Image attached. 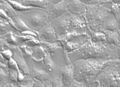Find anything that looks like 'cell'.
I'll use <instances>...</instances> for the list:
<instances>
[{
  "mask_svg": "<svg viewBox=\"0 0 120 87\" xmlns=\"http://www.w3.org/2000/svg\"><path fill=\"white\" fill-rule=\"evenodd\" d=\"M67 55L71 63L79 60L89 58L117 60L116 46L108 43H96L90 38L82 46L67 53Z\"/></svg>",
  "mask_w": 120,
  "mask_h": 87,
  "instance_id": "obj_1",
  "label": "cell"
},
{
  "mask_svg": "<svg viewBox=\"0 0 120 87\" xmlns=\"http://www.w3.org/2000/svg\"><path fill=\"white\" fill-rule=\"evenodd\" d=\"M30 75L34 79L42 82L45 87H52L51 79L52 76L44 70H39L34 68Z\"/></svg>",
  "mask_w": 120,
  "mask_h": 87,
  "instance_id": "obj_13",
  "label": "cell"
},
{
  "mask_svg": "<svg viewBox=\"0 0 120 87\" xmlns=\"http://www.w3.org/2000/svg\"><path fill=\"white\" fill-rule=\"evenodd\" d=\"M1 37L6 40L8 43L12 45L17 46H19V44L15 36V34H14L12 32L7 33L4 35L1 36Z\"/></svg>",
  "mask_w": 120,
  "mask_h": 87,
  "instance_id": "obj_27",
  "label": "cell"
},
{
  "mask_svg": "<svg viewBox=\"0 0 120 87\" xmlns=\"http://www.w3.org/2000/svg\"><path fill=\"white\" fill-rule=\"evenodd\" d=\"M102 31L105 34L107 43L117 46L120 43V37L119 32L114 31L104 30Z\"/></svg>",
  "mask_w": 120,
  "mask_h": 87,
  "instance_id": "obj_17",
  "label": "cell"
},
{
  "mask_svg": "<svg viewBox=\"0 0 120 87\" xmlns=\"http://www.w3.org/2000/svg\"><path fill=\"white\" fill-rule=\"evenodd\" d=\"M70 87H87V85L84 83L78 81L74 79Z\"/></svg>",
  "mask_w": 120,
  "mask_h": 87,
  "instance_id": "obj_38",
  "label": "cell"
},
{
  "mask_svg": "<svg viewBox=\"0 0 120 87\" xmlns=\"http://www.w3.org/2000/svg\"><path fill=\"white\" fill-rule=\"evenodd\" d=\"M119 35H120V31L119 32Z\"/></svg>",
  "mask_w": 120,
  "mask_h": 87,
  "instance_id": "obj_51",
  "label": "cell"
},
{
  "mask_svg": "<svg viewBox=\"0 0 120 87\" xmlns=\"http://www.w3.org/2000/svg\"><path fill=\"white\" fill-rule=\"evenodd\" d=\"M17 46H18L12 45L8 43L6 40L4 39L1 36H0V52L6 49H10L11 51Z\"/></svg>",
  "mask_w": 120,
  "mask_h": 87,
  "instance_id": "obj_29",
  "label": "cell"
},
{
  "mask_svg": "<svg viewBox=\"0 0 120 87\" xmlns=\"http://www.w3.org/2000/svg\"><path fill=\"white\" fill-rule=\"evenodd\" d=\"M10 32H12L13 34L14 33L21 34L14 29L7 20L0 17V36Z\"/></svg>",
  "mask_w": 120,
  "mask_h": 87,
  "instance_id": "obj_23",
  "label": "cell"
},
{
  "mask_svg": "<svg viewBox=\"0 0 120 87\" xmlns=\"http://www.w3.org/2000/svg\"><path fill=\"white\" fill-rule=\"evenodd\" d=\"M8 3L11 5L12 8L16 11L18 12H22L28 11L31 10L34 8L30 7H27L23 6L20 3H18L17 2L12 1H7Z\"/></svg>",
  "mask_w": 120,
  "mask_h": 87,
  "instance_id": "obj_26",
  "label": "cell"
},
{
  "mask_svg": "<svg viewBox=\"0 0 120 87\" xmlns=\"http://www.w3.org/2000/svg\"><path fill=\"white\" fill-rule=\"evenodd\" d=\"M5 61V60L1 56V55H0V61L4 63Z\"/></svg>",
  "mask_w": 120,
  "mask_h": 87,
  "instance_id": "obj_49",
  "label": "cell"
},
{
  "mask_svg": "<svg viewBox=\"0 0 120 87\" xmlns=\"http://www.w3.org/2000/svg\"><path fill=\"white\" fill-rule=\"evenodd\" d=\"M99 5H86V11L84 18L87 23L94 17L98 9Z\"/></svg>",
  "mask_w": 120,
  "mask_h": 87,
  "instance_id": "obj_24",
  "label": "cell"
},
{
  "mask_svg": "<svg viewBox=\"0 0 120 87\" xmlns=\"http://www.w3.org/2000/svg\"><path fill=\"white\" fill-rule=\"evenodd\" d=\"M40 44L46 46L47 51L50 54L51 56H54L60 50L62 49V46L58 41L53 43H50L45 41H40Z\"/></svg>",
  "mask_w": 120,
  "mask_h": 87,
  "instance_id": "obj_19",
  "label": "cell"
},
{
  "mask_svg": "<svg viewBox=\"0 0 120 87\" xmlns=\"http://www.w3.org/2000/svg\"><path fill=\"white\" fill-rule=\"evenodd\" d=\"M6 69V68H0V87H3L7 82V80L8 79V71L6 73L5 70Z\"/></svg>",
  "mask_w": 120,
  "mask_h": 87,
  "instance_id": "obj_31",
  "label": "cell"
},
{
  "mask_svg": "<svg viewBox=\"0 0 120 87\" xmlns=\"http://www.w3.org/2000/svg\"><path fill=\"white\" fill-rule=\"evenodd\" d=\"M7 1H15L17 2L18 3H21L22 0H6Z\"/></svg>",
  "mask_w": 120,
  "mask_h": 87,
  "instance_id": "obj_48",
  "label": "cell"
},
{
  "mask_svg": "<svg viewBox=\"0 0 120 87\" xmlns=\"http://www.w3.org/2000/svg\"><path fill=\"white\" fill-rule=\"evenodd\" d=\"M108 14V11L105 4L99 5L96 15L93 19L87 23V26L92 30L101 31L102 29V24L105 18Z\"/></svg>",
  "mask_w": 120,
  "mask_h": 87,
  "instance_id": "obj_6",
  "label": "cell"
},
{
  "mask_svg": "<svg viewBox=\"0 0 120 87\" xmlns=\"http://www.w3.org/2000/svg\"><path fill=\"white\" fill-rule=\"evenodd\" d=\"M33 87H45V85L42 82L34 79V84Z\"/></svg>",
  "mask_w": 120,
  "mask_h": 87,
  "instance_id": "obj_40",
  "label": "cell"
},
{
  "mask_svg": "<svg viewBox=\"0 0 120 87\" xmlns=\"http://www.w3.org/2000/svg\"><path fill=\"white\" fill-rule=\"evenodd\" d=\"M18 16L32 30L38 31L48 23L49 11L43 9L34 8L30 10L18 12Z\"/></svg>",
  "mask_w": 120,
  "mask_h": 87,
  "instance_id": "obj_3",
  "label": "cell"
},
{
  "mask_svg": "<svg viewBox=\"0 0 120 87\" xmlns=\"http://www.w3.org/2000/svg\"><path fill=\"white\" fill-rule=\"evenodd\" d=\"M71 14L67 11L61 16L49 21L54 29L57 39L63 38L70 29V20Z\"/></svg>",
  "mask_w": 120,
  "mask_h": 87,
  "instance_id": "obj_5",
  "label": "cell"
},
{
  "mask_svg": "<svg viewBox=\"0 0 120 87\" xmlns=\"http://www.w3.org/2000/svg\"><path fill=\"white\" fill-rule=\"evenodd\" d=\"M24 75L19 70L18 71V84L21 83L24 80Z\"/></svg>",
  "mask_w": 120,
  "mask_h": 87,
  "instance_id": "obj_39",
  "label": "cell"
},
{
  "mask_svg": "<svg viewBox=\"0 0 120 87\" xmlns=\"http://www.w3.org/2000/svg\"><path fill=\"white\" fill-rule=\"evenodd\" d=\"M11 19L13 24H14L16 29L19 33H21V32L28 30H32L25 24L24 22L20 19V18L19 17L18 15L15 17L12 18Z\"/></svg>",
  "mask_w": 120,
  "mask_h": 87,
  "instance_id": "obj_25",
  "label": "cell"
},
{
  "mask_svg": "<svg viewBox=\"0 0 120 87\" xmlns=\"http://www.w3.org/2000/svg\"><path fill=\"white\" fill-rule=\"evenodd\" d=\"M51 82L52 87H62L61 79L59 74L52 76Z\"/></svg>",
  "mask_w": 120,
  "mask_h": 87,
  "instance_id": "obj_33",
  "label": "cell"
},
{
  "mask_svg": "<svg viewBox=\"0 0 120 87\" xmlns=\"http://www.w3.org/2000/svg\"><path fill=\"white\" fill-rule=\"evenodd\" d=\"M101 2H102V4H105L106 3H108V2H111L109 0H101Z\"/></svg>",
  "mask_w": 120,
  "mask_h": 87,
  "instance_id": "obj_47",
  "label": "cell"
},
{
  "mask_svg": "<svg viewBox=\"0 0 120 87\" xmlns=\"http://www.w3.org/2000/svg\"><path fill=\"white\" fill-rule=\"evenodd\" d=\"M24 45H25L29 47L35 46L37 45H40V42L38 39L34 38L32 39L29 40L28 41H25L23 43Z\"/></svg>",
  "mask_w": 120,
  "mask_h": 87,
  "instance_id": "obj_35",
  "label": "cell"
},
{
  "mask_svg": "<svg viewBox=\"0 0 120 87\" xmlns=\"http://www.w3.org/2000/svg\"><path fill=\"white\" fill-rule=\"evenodd\" d=\"M18 85L17 83L11 81V82H7L3 87H16L18 86Z\"/></svg>",
  "mask_w": 120,
  "mask_h": 87,
  "instance_id": "obj_41",
  "label": "cell"
},
{
  "mask_svg": "<svg viewBox=\"0 0 120 87\" xmlns=\"http://www.w3.org/2000/svg\"><path fill=\"white\" fill-rule=\"evenodd\" d=\"M86 11V5L80 0H69L68 11L73 15L84 16Z\"/></svg>",
  "mask_w": 120,
  "mask_h": 87,
  "instance_id": "obj_12",
  "label": "cell"
},
{
  "mask_svg": "<svg viewBox=\"0 0 120 87\" xmlns=\"http://www.w3.org/2000/svg\"><path fill=\"white\" fill-rule=\"evenodd\" d=\"M116 46V53L117 56V60L120 61V43Z\"/></svg>",
  "mask_w": 120,
  "mask_h": 87,
  "instance_id": "obj_43",
  "label": "cell"
},
{
  "mask_svg": "<svg viewBox=\"0 0 120 87\" xmlns=\"http://www.w3.org/2000/svg\"><path fill=\"white\" fill-rule=\"evenodd\" d=\"M48 0V1H49L50 2H51V3H52V4L55 5V4H56L58 3V2H59L62 0Z\"/></svg>",
  "mask_w": 120,
  "mask_h": 87,
  "instance_id": "obj_44",
  "label": "cell"
},
{
  "mask_svg": "<svg viewBox=\"0 0 120 87\" xmlns=\"http://www.w3.org/2000/svg\"><path fill=\"white\" fill-rule=\"evenodd\" d=\"M24 79L18 84L19 87H33L34 79L30 75H24Z\"/></svg>",
  "mask_w": 120,
  "mask_h": 87,
  "instance_id": "obj_28",
  "label": "cell"
},
{
  "mask_svg": "<svg viewBox=\"0 0 120 87\" xmlns=\"http://www.w3.org/2000/svg\"><path fill=\"white\" fill-rule=\"evenodd\" d=\"M71 28H85L87 27L86 21L84 16H80L71 14L70 20Z\"/></svg>",
  "mask_w": 120,
  "mask_h": 87,
  "instance_id": "obj_20",
  "label": "cell"
},
{
  "mask_svg": "<svg viewBox=\"0 0 120 87\" xmlns=\"http://www.w3.org/2000/svg\"><path fill=\"white\" fill-rule=\"evenodd\" d=\"M0 9L11 19L18 15V12L16 11L6 0H1L0 1Z\"/></svg>",
  "mask_w": 120,
  "mask_h": 87,
  "instance_id": "obj_22",
  "label": "cell"
},
{
  "mask_svg": "<svg viewBox=\"0 0 120 87\" xmlns=\"http://www.w3.org/2000/svg\"><path fill=\"white\" fill-rule=\"evenodd\" d=\"M45 50V53L43 60L42 61L44 68L43 70L49 75H50L51 76L58 75L59 72L58 73L56 72V66L51 58V55L47 51V50Z\"/></svg>",
  "mask_w": 120,
  "mask_h": 87,
  "instance_id": "obj_15",
  "label": "cell"
},
{
  "mask_svg": "<svg viewBox=\"0 0 120 87\" xmlns=\"http://www.w3.org/2000/svg\"><path fill=\"white\" fill-rule=\"evenodd\" d=\"M37 32L39 41H45L50 43H53L57 41V39L55 32L49 22Z\"/></svg>",
  "mask_w": 120,
  "mask_h": 87,
  "instance_id": "obj_8",
  "label": "cell"
},
{
  "mask_svg": "<svg viewBox=\"0 0 120 87\" xmlns=\"http://www.w3.org/2000/svg\"><path fill=\"white\" fill-rule=\"evenodd\" d=\"M29 47L32 53V59L37 62L42 61L45 53V50L42 46L40 44Z\"/></svg>",
  "mask_w": 120,
  "mask_h": 87,
  "instance_id": "obj_18",
  "label": "cell"
},
{
  "mask_svg": "<svg viewBox=\"0 0 120 87\" xmlns=\"http://www.w3.org/2000/svg\"><path fill=\"white\" fill-rule=\"evenodd\" d=\"M7 68L8 69H11L14 70H19L18 65L16 63V61L13 59L11 58L10 60L7 61Z\"/></svg>",
  "mask_w": 120,
  "mask_h": 87,
  "instance_id": "obj_36",
  "label": "cell"
},
{
  "mask_svg": "<svg viewBox=\"0 0 120 87\" xmlns=\"http://www.w3.org/2000/svg\"><path fill=\"white\" fill-rule=\"evenodd\" d=\"M100 87H120V61L116 60L104 68L94 79Z\"/></svg>",
  "mask_w": 120,
  "mask_h": 87,
  "instance_id": "obj_4",
  "label": "cell"
},
{
  "mask_svg": "<svg viewBox=\"0 0 120 87\" xmlns=\"http://www.w3.org/2000/svg\"><path fill=\"white\" fill-rule=\"evenodd\" d=\"M62 87H70L74 79V66L71 63L65 64L58 69Z\"/></svg>",
  "mask_w": 120,
  "mask_h": 87,
  "instance_id": "obj_7",
  "label": "cell"
},
{
  "mask_svg": "<svg viewBox=\"0 0 120 87\" xmlns=\"http://www.w3.org/2000/svg\"><path fill=\"white\" fill-rule=\"evenodd\" d=\"M116 60L89 58L76 61L72 63L74 66V79L89 87L104 68Z\"/></svg>",
  "mask_w": 120,
  "mask_h": 87,
  "instance_id": "obj_2",
  "label": "cell"
},
{
  "mask_svg": "<svg viewBox=\"0 0 120 87\" xmlns=\"http://www.w3.org/2000/svg\"><path fill=\"white\" fill-rule=\"evenodd\" d=\"M87 28L92 41L96 43H107L105 34L102 31H95L90 29L88 26Z\"/></svg>",
  "mask_w": 120,
  "mask_h": 87,
  "instance_id": "obj_21",
  "label": "cell"
},
{
  "mask_svg": "<svg viewBox=\"0 0 120 87\" xmlns=\"http://www.w3.org/2000/svg\"><path fill=\"white\" fill-rule=\"evenodd\" d=\"M85 5H100L102 4L101 0H80Z\"/></svg>",
  "mask_w": 120,
  "mask_h": 87,
  "instance_id": "obj_37",
  "label": "cell"
},
{
  "mask_svg": "<svg viewBox=\"0 0 120 87\" xmlns=\"http://www.w3.org/2000/svg\"><path fill=\"white\" fill-rule=\"evenodd\" d=\"M69 0H62L55 4L49 11V21L58 17L68 11Z\"/></svg>",
  "mask_w": 120,
  "mask_h": 87,
  "instance_id": "obj_9",
  "label": "cell"
},
{
  "mask_svg": "<svg viewBox=\"0 0 120 87\" xmlns=\"http://www.w3.org/2000/svg\"><path fill=\"white\" fill-rule=\"evenodd\" d=\"M118 4V5L119 6V8L120 9V4Z\"/></svg>",
  "mask_w": 120,
  "mask_h": 87,
  "instance_id": "obj_50",
  "label": "cell"
},
{
  "mask_svg": "<svg viewBox=\"0 0 120 87\" xmlns=\"http://www.w3.org/2000/svg\"><path fill=\"white\" fill-rule=\"evenodd\" d=\"M11 51L13 53L12 58L16 61L19 70L24 75H30V71L19 46L16 47Z\"/></svg>",
  "mask_w": 120,
  "mask_h": 87,
  "instance_id": "obj_10",
  "label": "cell"
},
{
  "mask_svg": "<svg viewBox=\"0 0 120 87\" xmlns=\"http://www.w3.org/2000/svg\"><path fill=\"white\" fill-rule=\"evenodd\" d=\"M90 38L89 36H82L66 42L62 47L67 53L71 52L82 46Z\"/></svg>",
  "mask_w": 120,
  "mask_h": 87,
  "instance_id": "obj_11",
  "label": "cell"
},
{
  "mask_svg": "<svg viewBox=\"0 0 120 87\" xmlns=\"http://www.w3.org/2000/svg\"><path fill=\"white\" fill-rule=\"evenodd\" d=\"M102 28L104 30L119 32V27L115 16L110 13H108L105 18L102 24Z\"/></svg>",
  "mask_w": 120,
  "mask_h": 87,
  "instance_id": "obj_16",
  "label": "cell"
},
{
  "mask_svg": "<svg viewBox=\"0 0 120 87\" xmlns=\"http://www.w3.org/2000/svg\"><path fill=\"white\" fill-rule=\"evenodd\" d=\"M0 54L2 57L6 61L10 60L11 58H12L13 56L12 52L10 49H6L1 51L0 52Z\"/></svg>",
  "mask_w": 120,
  "mask_h": 87,
  "instance_id": "obj_34",
  "label": "cell"
},
{
  "mask_svg": "<svg viewBox=\"0 0 120 87\" xmlns=\"http://www.w3.org/2000/svg\"><path fill=\"white\" fill-rule=\"evenodd\" d=\"M6 68L7 66L4 63L0 61V68Z\"/></svg>",
  "mask_w": 120,
  "mask_h": 87,
  "instance_id": "obj_45",
  "label": "cell"
},
{
  "mask_svg": "<svg viewBox=\"0 0 120 87\" xmlns=\"http://www.w3.org/2000/svg\"><path fill=\"white\" fill-rule=\"evenodd\" d=\"M1 0H0V1H1Z\"/></svg>",
  "mask_w": 120,
  "mask_h": 87,
  "instance_id": "obj_52",
  "label": "cell"
},
{
  "mask_svg": "<svg viewBox=\"0 0 120 87\" xmlns=\"http://www.w3.org/2000/svg\"><path fill=\"white\" fill-rule=\"evenodd\" d=\"M20 3L25 6L43 9L49 11L54 5L48 0H22Z\"/></svg>",
  "mask_w": 120,
  "mask_h": 87,
  "instance_id": "obj_14",
  "label": "cell"
},
{
  "mask_svg": "<svg viewBox=\"0 0 120 87\" xmlns=\"http://www.w3.org/2000/svg\"><path fill=\"white\" fill-rule=\"evenodd\" d=\"M18 71L16 70L8 69V79L11 81L18 83Z\"/></svg>",
  "mask_w": 120,
  "mask_h": 87,
  "instance_id": "obj_32",
  "label": "cell"
},
{
  "mask_svg": "<svg viewBox=\"0 0 120 87\" xmlns=\"http://www.w3.org/2000/svg\"><path fill=\"white\" fill-rule=\"evenodd\" d=\"M115 18L116 19V22L118 24V27H119V31H120V12L118 13L117 14H116L115 16Z\"/></svg>",
  "mask_w": 120,
  "mask_h": 87,
  "instance_id": "obj_42",
  "label": "cell"
},
{
  "mask_svg": "<svg viewBox=\"0 0 120 87\" xmlns=\"http://www.w3.org/2000/svg\"><path fill=\"white\" fill-rule=\"evenodd\" d=\"M110 1L116 4H120V0H109Z\"/></svg>",
  "mask_w": 120,
  "mask_h": 87,
  "instance_id": "obj_46",
  "label": "cell"
},
{
  "mask_svg": "<svg viewBox=\"0 0 120 87\" xmlns=\"http://www.w3.org/2000/svg\"><path fill=\"white\" fill-rule=\"evenodd\" d=\"M19 47L25 60H30L32 58V53L28 46L23 44L21 46H19Z\"/></svg>",
  "mask_w": 120,
  "mask_h": 87,
  "instance_id": "obj_30",
  "label": "cell"
}]
</instances>
